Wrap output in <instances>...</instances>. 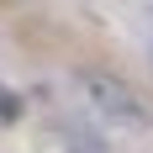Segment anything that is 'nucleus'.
I'll list each match as a JSON object with an SVG mask.
<instances>
[{
	"label": "nucleus",
	"mask_w": 153,
	"mask_h": 153,
	"mask_svg": "<svg viewBox=\"0 0 153 153\" xmlns=\"http://www.w3.org/2000/svg\"><path fill=\"white\" fill-rule=\"evenodd\" d=\"M79 90L90 95V106L106 116V122H122V127H148V106L137 100V90L116 74H100V69H85L79 74Z\"/></svg>",
	"instance_id": "1"
},
{
	"label": "nucleus",
	"mask_w": 153,
	"mask_h": 153,
	"mask_svg": "<svg viewBox=\"0 0 153 153\" xmlns=\"http://www.w3.org/2000/svg\"><path fill=\"white\" fill-rule=\"evenodd\" d=\"M21 106H27V100H21V95H16L11 85H0V127H11V122H21Z\"/></svg>",
	"instance_id": "2"
}]
</instances>
